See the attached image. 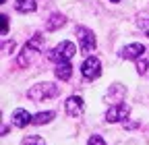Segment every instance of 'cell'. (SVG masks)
Returning <instances> with one entry per match:
<instances>
[{"mask_svg": "<svg viewBox=\"0 0 149 145\" xmlns=\"http://www.w3.org/2000/svg\"><path fill=\"white\" fill-rule=\"evenodd\" d=\"M10 122H13V126H17V129H25L27 124L33 122V116L27 110H23V108H17L13 112V116H10Z\"/></svg>", "mask_w": 149, "mask_h": 145, "instance_id": "cell-10", "label": "cell"}, {"mask_svg": "<svg viewBox=\"0 0 149 145\" xmlns=\"http://www.w3.org/2000/svg\"><path fill=\"white\" fill-rule=\"evenodd\" d=\"M44 50V35L35 33L27 40V44L23 46V52L19 54V66H29Z\"/></svg>", "mask_w": 149, "mask_h": 145, "instance_id": "cell-1", "label": "cell"}, {"mask_svg": "<svg viewBox=\"0 0 149 145\" xmlns=\"http://www.w3.org/2000/svg\"><path fill=\"white\" fill-rule=\"evenodd\" d=\"M64 23H66V17L60 15V13H54V15H50V19L46 21V29L48 31H56V29H60Z\"/></svg>", "mask_w": 149, "mask_h": 145, "instance_id": "cell-11", "label": "cell"}, {"mask_svg": "<svg viewBox=\"0 0 149 145\" xmlns=\"http://www.w3.org/2000/svg\"><path fill=\"white\" fill-rule=\"evenodd\" d=\"M60 93V85H56V83H37L33 85L31 89H27V98L33 100V102H44V100H50V98H56Z\"/></svg>", "mask_w": 149, "mask_h": 145, "instance_id": "cell-2", "label": "cell"}, {"mask_svg": "<svg viewBox=\"0 0 149 145\" xmlns=\"http://www.w3.org/2000/svg\"><path fill=\"white\" fill-rule=\"evenodd\" d=\"M81 72H83V77L93 81V79H100L102 77V62L97 56H87L81 64Z\"/></svg>", "mask_w": 149, "mask_h": 145, "instance_id": "cell-5", "label": "cell"}, {"mask_svg": "<svg viewBox=\"0 0 149 145\" xmlns=\"http://www.w3.org/2000/svg\"><path fill=\"white\" fill-rule=\"evenodd\" d=\"M54 75L58 77L60 81H68L70 75H72V66H70V62H60V64H56Z\"/></svg>", "mask_w": 149, "mask_h": 145, "instance_id": "cell-12", "label": "cell"}, {"mask_svg": "<svg viewBox=\"0 0 149 145\" xmlns=\"http://www.w3.org/2000/svg\"><path fill=\"white\" fill-rule=\"evenodd\" d=\"M23 145H46V141H44V137H40V135H27V137L23 139Z\"/></svg>", "mask_w": 149, "mask_h": 145, "instance_id": "cell-16", "label": "cell"}, {"mask_svg": "<svg viewBox=\"0 0 149 145\" xmlns=\"http://www.w3.org/2000/svg\"><path fill=\"white\" fill-rule=\"evenodd\" d=\"M110 2H120V0H110Z\"/></svg>", "mask_w": 149, "mask_h": 145, "instance_id": "cell-21", "label": "cell"}, {"mask_svg": "<svg viewBox=\"0 0 149 145\" xmlns=\"http://www.w3.org/2000/svg\"><path fill=\"white\" fill-rule=\"evenodd\" d=\"M74 33H77V38H79V48L83 54H87V56H91V52L95 50L97 42H95V33H93L91 29L79 25L77 29H74Z\"/></svg>", "mask_w": 149, "mask_h": 145, "instance_id": "cell-4", "label": "cell"}, {"mask_svg": "<svg viewBox=\"0 0 149 145\" xmlns=\"http://www.w3.org/2000/svg\"><path fill=\"white\" fill-rule=\"evenodd\" d=\"M54 112L52 110H48V112H40V114H35L33 116V124H48V122H52L54 120Z\"/></svg>", "mask_w": 149, "mask_h": 145, "instance_id": "cell-14", "label": "cell"}, {"mask_svg": "<svg viewBox=\"0 0 149 145\" xmlns=\"http://www.w3.org/2000/svg\"><path fill=\"white\" fill-rule=\"evenodd\" d=\"M145 52H147V48H145L143 44H128V46L122 48L120 56L126 58V60H139V58L145 56Z\"/></svg>", "mask_w": 149, "mask_h": 145, "instance_id": "cell-9", "label": "cell"}, {"mask_svg": "<svg viewBox=\"0 0 149 145\" xmlns=\"http://www.w3.org/2000/svg\"><path fill=\"white\" fill-rule=\"evenodd\" d=\"M137 72L149 79V58H145V56H143V58H139V60H137Z\"/></svg>", "mask_w": 149, "mask_h": 145, "instance_id": "cell-15", "label": "cell"}, {"mask_svg": "<svg viewBox=\"0 0 149 145\" xmlns=\"http://www.w3.org/2000/svg\"><path fill=\"white\" fill-rule=\"evenodd\" d=\"M87 145H106V141H104L100 135H91L89 141H87Z\"/></svg>", "mask_w": 149, "mask_h": 145, "instance_id": "cell-18", "label": "cell"}, {"mask_svg": "<svg viewBox=\"0 0 149 145\" xmlns=\"http://www.w3.org/2000/svg\"><path fill=\"white\" fill-rule=\"evenodd\" d=\"M4 2H6V0H0V4H4Z\"/></svg>", "mask_w": 149, "mask_h": 145, "instance_id": "cell-22", "label": "cell"}, {"mask_svg": "<svg viewBox=\"0 0 149 145\" xmlns=\"http://www.w3.org/2000/svg\"><path fill=\"white\" fill-rule=\"evenodd\" d=\"M64 108H66V114L70 118H79L85 110V102L81 96H70L66 102H64Z\"/></svg>", "mask_w": 149, "mask_h": 145, "instance_id": "cell-7", "label": "cell"}, {"mask_svg": "<svg viewBox=\"0 0 149 145\" xmlns=\"http://www.w3.org/2000/svg\"><path fill=\"white\" fill-rule=\"evenodd\" d=\"M124 98H126V89H124V85H120V83H114V85H110V89H108V93L104 96V102H114V104H122L124 102ZM112 104V106H114Z\"/></svg>", "mask_w": 149, "mask_h": 145, "instance_id": "cell-8", "label": "cell"}, {"mask_svg": "<svg viewBox=\"0 0 149 145\" xmlns=\"http://www.w3.org/2000/svg\"><path fill=\"white\" fill-rule=\"evenodd\" d=\"M137 23H139V27L147 33V38H149V15H141Z\"/></svg>", "mask_w": 149, "mask_h": 145, "instance_id": "cell-17", "label": "cell"}, {"mask_svg": "<svg viewBox=\"0 0 149 145\" xmlns=\"http://www.w3.org/2000/svg\"><path fill=\"white\" fill-rule=\"evenodd\" d=\"M74 54H77V46H74L72 42H60L58 46H56L48 56H50V60L52 62H56V64H60V62H68Z\"/></svg>", "mask_w": 149, "mask_h": 145, "instance_id": "cell-3", "label": "cell"}, {"mask_svg": "<svg viewBox=\"0 0 149 145\" xmlns=\"http://www.w3.org/2000/svg\"><path fill=\"white\" fill-rule=\"evenodd\" d=\"M15 6H17L19 13H33L37 8V2L35 0H17Z\"/></svg>", "mask_w": 149, "mask_h": 145, "instance_id": "cell-13", "label": "cell"}, {"mask_svg": "<svg viewBox=\"0 0 149 145\" xmlns=\"http://www.w3.org/2000/svg\"><path fill=\"white\" fill-rule=\"evenodd\" d=\"M2 50H4L6 54H10V52L15 50V42H10V44H8V42H4V46H2Z\"/></svg>", "mask_w": 149, "mask_h": 145, "instance_id": "cell-20", "label": "cell"}, {"mask_svg": "<svg viewBox=\"0 0 149 145\" xmlns=\"http://www.w3.org/2000/svg\"><path fill=\"white\" fill-rule=\"evenodd\" d=\"M0 19H2V35H6L8 33V15H2Z\"/></svg>", "mask_w": 149, "mask_h": 145, "instance_id": "cell-19", "label": "cell"}, {"mask_svg": "<svg viewBox=\"0 0 149 145\" xmlns=\"http://www.w3.org/2000/svg\"><path fill=\"white\" fill-rule=\"evenodd\" d=\"M128 114H130V108L122 102V104H114V106H110L104 118H106V122H122L124 118H128Z\"/></svg>", "mask_w": 149, "mask_h": 145, "instance_id": "cell-6", "label": "cell"}]
</instances>
